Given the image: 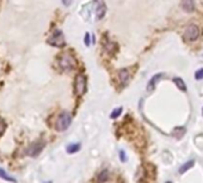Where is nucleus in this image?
Listing matches in <instances>:
<instances>
[{"instance_id":"1","label":"nucleus","mask_w":203,"mask_h":183,"mask_svg":"<svg viewBox=\"0 0 203 183\" xmlns=\"http://www.w3.org/2000/svg\"><path fill=\"white\" fill-rule=\"evenodd\" d=\"M72 123V115L68 112H62L57 116L56 123H55V129L57 132H65Z\"/></svg>"},{"instance_id":"2","label":"nucleus","mask_w":203,"mask_h":183,"mask_svg":"<svg viewBox=\"0 0 203 183\" xmlns=\"http://www.w3.org/2000/svg\"><path fill=\"white\" fill-rule=\"evenodd\" d=\"M87 89V79L86 75L84 73H78L74 80V90H75V95L78 97H81L85 95Z\"/></svg>"},{"instance_id":"3","label":"nucleus","mask_w":203,"mask_h":183,"mask_svg":"<svg viewBox=\"0 0 203 183\" xmlns=\"http://www.w3.org/2000/svg\"><path fill=\"white\" fill-rule=\"evenodd\" d=\"M59 66L62 71H72L75 67V60L69 53H63L61 57H59Z\"/></svg>"},{"instance_id":"4","label":"nucleus","mask_w":203,"mask_h":183,"mask_svg":"<svg viewBox=\"0 0 203 183\" xmlns=\"http://www.w3.org/2000/svg\"><path fill=\"white\" fill-rule=\"evenodd\" d=\"M200 37V28L196 24H190L183 34V40L185 42H194Z\"/></svg>"},{"instance_id":"5","label":"nucleus","mask_w":203,"mask_h":183,"mask_svg":"<svg viewBox=\"0 0 203 183\" xmlns=\"http://www.w3.org/2000/svg\"><path fill=\"white\" fill-rule=\"evenodd\" d=\"M44 146H45V142L43 140L35 141V142H32V144L27 147L25 153H27V156H30V157H34V158H35V157H37V156L43 151Z\"/></svg>"},{"instance_id":"6","label":"nucleus","mask_w":203,"mask_h":183,"mask_svg":"<svg viewBox=\"0 0 203 183\" xmlns=\"http://www.w3.org/2000/svg\"><path fill=\"white\" fill-rule=\"evenodd\" d=\"M48 43L54 46V47H63L66 42H65V36L62 34L61 30H55L52 34V36L48 38Z\"/></svg>"},{"instance_id":"7","label":"nucleus","mask_w":203,"mask_h":183,"mask_svg":"<svg viewBox=\"0 0 203 183\" xmlns=\"http://www.w3.org/2000/svg\"><path fill=\"white\" fill-rule=\"evenodd\" d=\"M164 77H165V73H157V74H154V75L150 78L148 84H147V91H148V92L153 91V90L155 89L157 84L160 82V79H162Z\"/></svg>"},{"instance_id":"8","label":"nucleus","mask_w":203,"mask_h":183,"mask_svg":"<svg viewBox=\"0 0 203 183\" xmlns=\"http://www.w3.org/2000/svg\"><path fill=\"white\" fill-rule=\"evenodd\" d=\"M180 7L187 13H191V12L195 11V2H194V0H182L180 1Z\"/></svg>"},{"instance_id":"9","label":"nucleus","mask_w":203,"mask_h":183,"mask_svg":"<svg viewBox=\"0 0 203 183\" xmlns=\"http://www.w3.org/2000/svg\"><path fill=\"white\" fill-rule=\"evenodd\" d=\"M107 13V6L104 2H99L97 5V9H96V17L97 19H102Z\"/></svg>"},{"instance_id":"10","label":"nucleus","mask_w":203,"mask_h":183,"mask_svg":"<svg viewBox=\"0 0 203 183\" xmlns=\"http://www.w3.org/2000/svg\"><path fill=\"white\" fill-rule=\"evenodd\" d=\"M118 77H120V82L122 85H127L130 79V74H129L128 70H125V68H123L118 72Z\"/></svg>"},{"instance_id":"11","label":"nucleus","mask_w":203,"mask_h":183,"mask_svg":"<svg viewBox=\"0 0 203 183\" xmlns=\"http://www.w3.org/2000/svg\"><path fill=\"white\" fill-rule=\"evenodd\" d=\"M172 82L176 84V86L180 90V91H183V92H187L188 91V87H187V84L184 83V80L182 79V78H179V77H175L173 79H172Z\"/></svg>"},{"instance_id":"12","label":"nucleus","mask_w":203,"mask_h":183,"mask_svg":"<svg viewBox=\"0 0 203 183\" xmlns=\"http://www.w3.org/2000/svg\"><path fill=\"white\" fill-rule=\"evenodd\" d=\"M194 164H195V160L192 159V160H189V162H187V163H184L180 168H179V174H184V172H187L188 170H190L192 167H194Z\"/></svg>"},{"instance_id":"13","label":"nucleus","mask_w":203,"mask_h":183,"mask_svg":"<svg viewBox=\"0 0 203 183\" xmlns=\"http://www.w3.org/2000/svg\"><path fill=\"white\" fill-rule=\"evenodd\" d=\"M79 150H80V144H69L66 148L67 153H69V155H73V153L78 152Z\"/></svg>"},{"instance_id":"14","label":"nucleus","mask_w":203,"mask_h":183,"mask_svg":"<svg viewBox=\"0 0 203 183\" xmlns=\"http://www.w3.org/2000/svg\"><path fill=\"white\" fill-rule=\"evenodd\" d=\"M184 133H185V128L184 127H176L173 129V132H172V135L176 137L177 139H180L184 135Z\"/></svg>"},{"instance_id":"15","label":"nucleus","mask_w":203,"mask_h":183,"mask_svg":"<svg viewBox=\"0 0 203 183\" xmlns=\"http://www.w3.org/2000/svg\"><path fill=\"white\" fill-rule=\"evenodd\" d=\"M0 177H1L2 180H5V181H9V182H13V183L17 182L13 177H11V176H10V175L5 171V170H2L1 168H0Z\"/></svg>"},{"instance_id":"16","label":"nucleus","mask_w":203,"mask_h":183,"mask_svg":"<svg viewBox=\"0 0 203 183\" xmlns=\"http://www.w3.org/2000/svg\"><path fill=\"white\" fill-rule=\"evenodd\" d=\"M109 178V171L108 170H103L99 175H98V182L104 183Z\"/></svg>"},{"instance_id":"17","label":"nucleus","mask_w":203,"mask_h":183,"mask_svg":"<svg viewBox=\"0 0 203 183\" xmlns=\"http://www.w3.org/2000/svg\"><path fill=\"white\" fill-rule=\"evenodd\" d=\"M121 114H122V107H118V108L114 109V110H112V113L110 114V119L115 120V119H117V117H118Z\"/></svg>"},{"instance_id":"18","label":"nucleus","mask_w":203,"mask_h":183,"mask_svg":"<svg viewBox=\"0 0 203 183\" xmlns=\"http://www.w3.org/2000/svg\"><path fill=\"white\" fill-rule=\"evenodd\" d=\"M195 79L196 80H202L203 79V67L195 72Z\"/></svg>"},{"instance_id":"19","label":"nucleus","mask_w":203,"mask_h":183,"mask_svg":"<svg viewBox=\"0 0 203 183\" xmlns=\"http://www.w3.org/2000/svg\"><path fill=\"white\" fill-rule=\"evenodd\" d=\"M84 43H85V46H86V47H89V46L91 44V35H90V32H86V34H85Z\"/></svg>"},{"instance_id":"20","label":"nucleus","mask_w":203,"mask_h":183,"mask_svg":"<svg viewBox=\"0 0 203 183\" xmlns=\"http://www.w3.org/2000/svg\"><path fill=\"white\" fill-rule=\"evenodd\" d=\"M5 129H6V122H5L2 119H0V135L4 134Z\"/></svg>"},{"instance_id":"21","label":"nucleus","mask_w":203,"mask_h":183,"mask_svg":"<svg viewBox=\"0 0 203 183\" xmlns=\"http://www.w3.org/2000/svg\"><path fill=\"white\" fill-rule=\"evenodd\" d=\"M120 157H121V162H125L127 160V157H125L124 151H120Z\"/></svg>"},{"instance_id":"22","label":"nucleus","mask_w":203,"mask_h":183,"mask_svg":"<svg viewBox=\"0 0 203 183\" xmlns=\"http://www.w3.org/2000/svg\"><path fill=\"white\" fill-rule=\"evenodd\" d=\"M72 2H73V0H62V4H63L65 6H69Z\"/></svg>"},{"instance_id":"23","label":"nucleus","mask_w":203,"mask_h":183,"mask_svg":"<svg viewBox=\"0 0 203 183\" xmlns=\"http://www.w3.org/2000/svg\"><path fill=\"white\" fill-rule=\"evenodd\" d=\"M202 115H203V108H202Z\"/></svg>"},{"instance_id":"24","label":"nucleus","mask_w":203,"mask_h":183,"mask_svg":"<svg viewBox=\"0 0 203 183\" xmlns=\"http://www.w3.org/2000/svg\"><path fill=\"white\" fill-rule=\"evenodd\" d=\"M166 183H172V182H166Z\"/></svg>"},{"instance_id":"25","label":"nucleus","mask_w":203,"mask_h":183,"mask_svg":"<svg viewBox=\"0 0 203 183\" xmlns=\"http://www.w3.org/2000/svg\"><path fill=\"white\" fill-rule=\"evenodd\" d=\"M95 1H98V0H95Z\"/></svg>"}]
</instances>
